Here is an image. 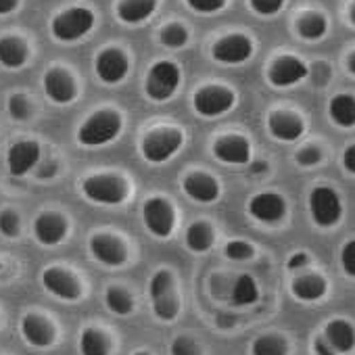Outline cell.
Segmentation results:
<instances>
[{
  "instance_id": "obj_1",
  "label": "cell",
  "mask_w": 355,
  "mask_h": 355,
  "mask_svg": "<svg viewBox=\"0 0 355 355\" xmlns=\"http://www.w3.org/2000/svg\"><path fill=\"white\" fill-rule=\"evenodd\" d=\"M150 301H153V311L159 320L163 322H171L178 318V309H180V301H178V295L173 291V276L167 270H159L155 272V276L150 278Z\"/></svg>"
},
{
  "instance_id": "obj_2",
  "label": "cell",
  "mask_w": 355,
  "mask_h": 355,
  "mask_svg": "<svg viewBox=\"0 0 355 355\" xmlns=\"http://www.w3.org/2000/svg\"><path fill=\"white\" fill-rule=\"evenodd\" d=\"M119 132H121L119 115L115 111H98L82 123L78 138L86 146H101L115 140Z\"/></svg>"
},
{
  "instance_id": "obj_3",
  "label": "cell",
  "mask_w": 355,
  "mask_h": 355,
  "mask_svg": "<svg viewBox=\"0 0 355 355\" xmlns=\"http://www.w3.org/2000/svg\"><path fill=\"white\" fill-rule=\"evenodd\" d=\"M82 193L86 199L101 203V205H119L128 197V189L121 178L101 173V175H90L82 184Z\"/></svg>"
},
{
  "instance_id": "obj_4",
  "label": "cell",
  "mask_w": 355,
  "mask_h": 355,
  "mask_svg": "<svg viewBox=\"0 0 355 355\" xmlns=\"http://www.w3.org/2000/svg\"><path fill=\"white\" fill-rule=\"evenodd\" d=\"M94 26V15L88 9H69L53 19V36L63 42H73L84 38Z\"/></svg>"
},
{
  "instance_id": "obj_5",
  "label": "cell",
  "mask_w": 355,
  "mask_h": 355,
  "mask_svg": "<svg viewBox=\"0 0 355 355\" xmlns=\"http://www.w3.org/2000/svg\"><path fill=\"white\" fill-rule=\"evenodd\" d=\"M309 211H311V218L318 226L330 228L340 220V214H343L340 199L332 189L318 187L309 195Z\"/></svg>"
},
{
  "instance_id": "obj_6",
  "label": "cell",
  "mask_w": 355,
  "mask_h": 355,
  "mask_svg": "<svg viewBox=\"0 0 355 355\" xmlns=\"http://www.w3.org/2000/svg\"><path fill=\"white\" fill-rule=\"evenodd\" d=\"M182 146V134L178 130H155L142 142V153L150 163H163Z\"/></svg>"
},
{
  "instance_id": "obj_7",
  "label": "cell",
  "mask_w": 355,
  "mask_h": 355,
  "mask_svg": "<svg viewBox=\"0 0 355 355\" xmlns=\"http://www.w3.org/2000/svg\"><path fill=\"white\" fill-rule=\"evenodd\" d=\"M178 84H180V71H178V67L173 63L161 61L153 65L146 76V94L153 101H167L175 92Z\"/></svg>"
},
{
  "instance_id": "obj_8",
  "label": "cell",
  "mask_w": 355,
  "mask_h": 355,
  "mask_svg": "<svg viewBox=\"0 0 355 355\" xmlns=\"http://www.w3.org/2000/svg\"><path fill=\"white\" fill-rule=\"evenodd\" d=\"M234 105V94L222 86H205L195 94V109L203 117H218Z\"/></svg>"
},
{
  "instance_id": "obj_9",
  "label": "cell",
  "mask_w": 355,
  "mask_h": 355,
  "mask_svg": "<svg viewBox=\"0 0 355 355\" xmlns=\"http://www.w3.org/2000/svg\"><path fill=\"white\" fill-rule=\"evenodd\" d=\"M142 216H144V224L146 228L159 236V239H167L173 230V209L165 199H148L142 207Z\"/></svg>"
},
{
  "instance_id": "obj_10",
  "label": "cell",
  "mask_w": 355,
  "mask_h": 355,
  "mask_svg": "<svg viewBox=\"0 0 355 355\" xmlns=\"http://www.w3.org/2000/svg\"><path fill=\"white\" fill-rule=\"evenodd\" d=\"M251 55H253V44L247 36H241V34L226 36L214 44V57L220 63L236 65V63L247 61Z\"/></svg>"
},
{
  "instance_id": "obj_11",
  "label": "cell",
  "mask_w": 355,
  "mask_h": 355,
  "mask_svg": "<svg viewBox=\"0 0 355 355\" xmlns=\"http://www.w3.org/2000/svg\"><path fill=\"white\" fill-rule=\"evenodd\" d=\"M270 82L278 88H286V86H293L297 82H301L305 76H307V67L303 61H299L297 57H291V55H284V57H278L272 67H270Z\"/></svg>"
},
{
  "instance_id": "obj_12",
  "label": "cell",
  "mask_w": 355,
  "mask_h": 355,
  "mask_svg": "<svg viewBox=\"0 0 355 355\" xmlns=\"http://www.w3.org/2000/svg\"><path fill=\"white\" fill-rule=\"evenodd\" d=\"M249 214L263 224H274L284 218L286 203L276 193H261L249 201Z\"/></svg>"
},
{
  "instance_id": "obj_13",
  "label": "cell",
  "mask_w": 355,
  "mask_h": 355,
  "mask_svg": "<svg viewBox=\"0 0 355 355\" xmlns=\"http://www.w3.org/2000/svg\"><path fill=\"white\" fill-rule=\"evenodd\" d=\"M40 161V146L32 140H21L15 142L9 150L7 163H9V171L13 175H26L30 169H34Z\"/></svg>"
},
{
  "instance_id": "obj_14",
  "label": "cell",
  "mask_w": 355,
  "mask_h": 355,
  "mask_svg": "<svg viewBox=\"0 0 355 355\" xmlns=\"http://www.w3.org/2000/svg\"><path fill=\"white\" fill-rule=\"evenodd\" d=\"M94 67H96V76L105 84H117L128 73V59L123 57V53H119L115 49H107L96 57Z\"/></svg>"
},
{
  "instance_id": "obj_15",
  "label": "cell",
  "mask_w": 355,
  "mask_h": 355,
  "mask_svg": "<svg viewBox=\"0 0 355 355\" xmlns=\"http://www.w3.org/2000/svg\"><path fill=\"white\" fill-rule=\"evenodd\" d=\"M182 189L193 201H199V203H211L220 197V184L209 173H203V171L189 173L182 182Z\"/></svg>"
},
{
  "instance_id": "obj_16",
  "label": "cell",
  "mask_w": 355,
  "mask_h": 355,
  "mask_svg": "<svg viewBox=\"0 0 355 355\" xmlns=\"http://www.w3.org/2000/svg\"><path fill=\"white\" fill-rule=\"evenodd\" d=\"M42 282L59 299L76 301L80 297V284H78V280L69 272H65L61 268H49L42 274Z\"/></svg>"
},
{
  "instance_id": "obj_17",
  "label": "cell",
  "mask_w": 355,
  "mask_h": 355,
  "mask_svg": "<svg viewBox=\"0 0 355 355\" xmlns=\"http://www.w3.org/2000/svg\"><path fill=\"white\" fill-rule=\"evenodd\" d=\"M214 155L222 163L241 165V163H247L249 161L251 150H249V142L243 136H222L214 144Z\"/></svg>"
},
{
  "instance_id": "obj_18",
  "label": "cell",
  "mask_w": 355,
  "mask_h": 355,
  "mask_svg": "<svg viewBox=\"0 0 355 355\" xmlns=\"http://www.w3.org/2000/svg\"><path fill=\"white\" fill-rule=\"evenodd\" d=\"M90 251L105 266H121L125 261V247L121 245V241L109 234L94 236L90 241Z\"/></svg>"
},
{
  "instance_id": "obj_19",
  "label": "cell",
  "mask_w": 355,
  "mask_h": 355,
  "mask_svg": "<svg viewBox=\"0 0 355 355\" xmlns=\"http://www.w3.org/2000/svg\"><path fill=\"white\" fill-rule=\"evenodd\" d=\"M44 88L46 94L61 105H67L76 98V84L71 80V76L63 69H51L44 76Z\"/></svg>"
},
{
  "instance_id": "obj_20",
  "label": "cell",
  "mask_w": 355,
  "mask_h": 355,
  "mask_svg": "<svg viewBox=\"0 0 355 355\" xmlns=\"http://www.w3.org/2000/svg\"><path fill=\"white\" fill-rule=\"evenodd\" d=\"M34 232H36V239L51 247V245H57L65 239L67 234V222L57 216V214H42L36 218V224H34Z\"/></svg>"
},
{
  "instance_id": "obj_21",
  "label": "cell",
  "mask_w": 355,
  "mask_h": 355,
  "mask_svg": "<svg viewBox=\"0 0 355 355\" xmlns=\"http://www.w3.org/2000/svg\"><path fill=\"white\" fill-rule=\"evenodd\" d=\"M268 125H270V132H272L274 138L286 140V142H293V140L301 138V134L305 132V125H303V121L297 115L282 113V111L272 113Z\"/></svg>"
},
{
  "instance_id": "obj_22",
  "label": "cell",
  "mask_w": 355,
  "mask_h": 355,
  "mask_svg": "<svg viewBox=\"0 0 355 355\" xmlns=\"http://www.w3.org/2000/svg\"><path fill=\"white\" fill-rule=\"evenodd\" d=\"M336 353H349L355 347V330L345 320H332L326 324L322 334Z\"/></svg>"
},
{
  "instance_id": "obj_23",
  "label": "cell",
  "mask_w": 355,
  "mask_h": 355,
  "mask_svg": "<svg viewBox=\"0 0 355 355\" xmlns=\"http://www.w3.org/2000/svg\"><path fill=\"white\" fill-rule=\"evenodd\" d=\"M21 332L26 340L32 343L34 347H49L55 338L53 326L44 318H38V315H26L21 320Z\"/></svg>"
},
{
  "instance_id": "obj_24",
  "label": "cell",
  "mask_w": 355,
  "mask_h": 355,
  "mask_svg": "<svg viewBox=\"0 0 355 355\" xmlns=\"http://www.w3.org/2000/svg\"><path fill=\"white\" fill-rule=\"evenodd\" d=\"M157 0H121L117 15L123 24H140L153 15Z\"/></svg>"
},
{
  "instance_id": "obj_25",
  "label": "cell",
  "mask_w": 355,
  "mask_h": 355,
  "mask_svg": "<svg viewBox=\"0 0 355 355\" xmlns=\"http://www.w3.org/2000/svg\"><path fill=\"white\" fill-rule=\"evenodd\" d=\"M28 61V46L19 38H0V63L9 69H19Z\"/></svg>"
},
{
  "instance_id": "obj_26",
  "label": "cell",
  "mask_w": 355,
  "mask_h": 355,
  "mask_svg": "<svg viewBox=\"0 0 355 355\" xmlns=\"http://www.w3.org/2000/svg\"><path fill=\"white\" fill-rule=\"evenodd\" d=\"M324 293H326V282L318 274H305L293 282V295L299 301H318Z\"/></svg>"
},
{
  "instance_id": "obj_27",
  "label": "cell",
  "mask_w": 355,
  "mask_h": 355,
  "mask_svg": "<svg viewBox=\"0 0 355 355\" xmlns=\"http://www.w3.org/2000/svg\"><path fill=\"white\" fill-rule=\"evenodd\" d=\"M328 113L332 121L340 128H351L355 125V98L349 94H338L330 101Z\"/></svg>"
},
{
  "instance_id": "obj_28",
  "label": "cell",
  "mask_w": 355,
  "mask_h": 355,
  "mask_svg": "<svg viewBox=\"0 0 355 355\" xmlns=\"http://www.w3.org/2000/svg\"><path fill=\"white\" fill-rule=\"evenodd\" d=\"M187 245L195 253H205L214 247V228L207 222H195L187 230Z\"/></svg>"
},
{
  "instance_id": "obj_29",
  "label": "cell",
  "mask_w": 355,
  "mask_h": 355,
  "mask_svg": "<svg viewBox=\"0 0 355 355\" xmlns=\"http://www.w3.org/2000/svg\"><path fill=\"white\" fill-rule=\"evenodd\" d=\"M259 299V288L255 280L249 274H243L236 278L232 286V303L234 305H253Z\"/></svg>"
},
{
  "instance_id": "obj_30",
  "label": "cell",
  "mask_w": 355,
  "mask_h": 355,
  "mask_svg": "<svg viewBox=\"0 0 355 355\" xmlns=\"http://www.w3.org/2000/svg\"><path fill=\"white\" fill-rule=\"evenodd\" d=\"M82 355H109V340L94 328H86L80 338Z\"/></svg>"
},
{
  "instance_id": "obj_31",
  "label": "cell",
  "mask_w": 355,
  "mask_h": 355,
  "mask_svg": "<svg viewBox=\"0 0 355 355\" xmlns=\"http://www.w3.org/2000/svg\"><path fill=\"white\" fill-rule=\"evenodd\" d=\"M286 340L276 334H266L253 340L251 353L253 355H286Z\"/></svg>"
},
{
  "instance_id": "obj_32",
  "label": "cell",
  "mask_w": 355,
  "mask_h": 355,
  "mask_svg": "<svg viewBox=\"0 0 355 355\" xmlns=\"http://www.w3.org/2000/svg\"><path fill=\"white\" fill-rule=\"evenodd\" d=\"M105 301H107V307L111 311H115L117 315H128L134 309V301H132L130 293L123 291V288H117V286H113V288L107 291Z\"/></svg>"
},
{
  "instance_id": "obj_33",
  "label": "cell",
  "mask_w": 355,
  "mask_h": 355,
  "mask_svg": "<svg viewBox=\"0 0 355 355\" xmlns=\"http://www.w3.org/2000/svg\"><path fill=\"white\" fill-rule=\"evenodd\" d=\"M297 30L305 40H320L326 34V19L322 15L309 13V15L301 17Z\"/></svg>"
},
{
  "instance_id": "obj_34",
  "label": "cell",
  "mask_w": 355,
  "mask_h": 355,
  "mask_svg": "<svg viewBox=\"0 0 355 355\" xmlns=\"http://www.w3.org/2000/svg\"><path fill=\"white\" fill-rule=\"evenodd\" d=\"M161 40H163V44L169 46V49H180V46L187 44L189 34H187V30H184L180 24H171V26H167V28L163 30Z\"/></svg>"
},
{
  "instance_id": "obj_35",
  "label": "cell",
  "mask_w": 355,
  "mask_h": 355,
  "mask_svg": "<svg viewBox=\"0 0 355 355\" xmlns=\"http://www.w3.org/2000/svg\"><path fill=\"white\" fill-rule=\"evenodd\" d=\"M171 355H201V347L191 336H178L171 343Z\"/></svg>"
},
{
  "instance_id": "obj_36",
  "label": "cell",
  "mask_w": 355,
  "mask_h": 355,
  "mask_svg": "<svg viewBox=\"0 0 355 355\" xmlns=\"http://www.w3.org/2000/svg\"><path fill=\"white\" fill-rule=\"evenodd\" d=\"M224 253H226L228 259L243 261V259H249L253 255V249H251V245L247 241H232V243L226 245Z\"/></svg>"
},
{
  "instance_id": "obj_37",
  "label": "cell",
  "mask_w": 355,
  "mask_h": 355,
  "mask_svg": "<svg viewBox=\"0 0 355 355\" xmlns=\"http://www.w3.org/2000/svg\"><path fill=\"white\" fill-rule=\"evenodd\" d=\"M9 113H11V117H15V119H28V117L32 115V107H30V103H28L26 96L13 94V96L9 98Z\"/></svg>"
},
{
  "instance_id": "obj_38",
  "label": "cell",
  "mask_w": 355,
  "mask_h": 355,
  "mask_svg": "<svg viewBox=\"0 0 355 355\" xmlns=\"http://www.w3.org/2000/svg\"><path fill=\"white\" fill-rule=\"evenodd\" d=\"M0 232L9 239H15L19 234V218L15 211H3L0 214Z\"/></svg>"
},
{
  "instance_id": "obj_39",
  "label": "cell",
  "mask_w": 355,
  "mask_h": 355,
  "mask_svg": "<svg viewBox=\"0 0 355 355\" xmlns=\"http://www.w3.org/2000/svg\"><path fill=\"white\" fill-rule=\"evenodd\" d=\"M251 9L259 15H274L282 9L284 0H249Z\"/></svg>"
},
{
  "instance_id": "obj_40",
  "label": "cell",
  "mask_w": 355,
  "mask_h": 355,
  "mask_svg": "<svg viewBox=\"0 0 355 355\" xmlns=\"http://www.w3.org/2000/svg\"><path fill=\"white\" fill-rule=\"evenodd\" d=\"M340 263H343V270L355 278V241H349L343 251H340Z\"/></svg>"
},
{
  "instance_id": "obj_41",
  "label": "cell",
  "mask_w": 355,
  "mask_h": 355,
  "mask_svg": "<svg viewBox=\"0 0 355 355\" xmlns=\"http://www.w3.org/2000/svg\"><path fill=\"white\" fill-rule=\"evenodd\" d=\"M187 3L199 13H218L226 5V0H187Z\"/></svg>"
},
{
  "instance_id": "obj_42",
  "label": "cell",
  "mask_w": 355,
  "mask_h": 355,
  "mask_svg": "<svg viewBox=\"0 0 355 355\" xmlns=\"http://www.w3.org/2000/svg\"><path fill=\"white\" fill-rule=\"evenodd\" d=\"M320 159H322V155H320V150H318L315 146H305V148L299 150V155H297V161H299V165H303V167L315 165V163H320Z\"/></svg>"
},
{
  "instance_id": "obj_43",
  "label": "cell",
  "mask_w": 355,
  "mask_h": 355,
  "mask_svg": "<svg viewBox=\"0 0 355 355\" xmlns=\"http://www.w3.org/2000/svg\"><path fill=\"white\" fill-rule=\"evenodd\" d=\"M307 261H309L307 253H295V255H291V257H288L286 268H288V270H299V268H305V266H307Z\"/></svg>"
},
{
  "instance_id": "obj_44",
  "label": "cell",
  "mask_w": 355,
  "mask_h": 355,
  "mask_svg": "<svg viewBox=\"0 0 355 355\" xmlns=\"http://www.w3.org/2000/svg\"><path fill=\"white\" fill-rule=\"evenodd\" d=\"M313 351H315V355H336V351L328 345V340H326L324 336H318V338H315Z\"/></svg>"
},
{
  "instance_id": "obj_45",
  "label": "cell",
  "mask_w": 355,
  "mask_h": 355,
  "mask_svg": "<svg viewBox=\"0 0 355 355\" xmlns=\"http://www.w3.org/2000/svg\"><path fill=\"white\" fill-rule=\"evenodd\" d=\"M343 165L347 167V171L355 173V144L349 146V148L345 150V155H343Z\"/></svg>"
},
{
  "instance_id": "obj_46",
  "label": "cell",
  "mask_w": 355,
  "mask_h": 355,
  "mask_svg": "<svg viewBox=\"0 0 355 355\" xmlns=\"http://www.w3.org/2000/svg\"><path fill=\"white\" fill-rule=\"evenodd\" d=\"M57 171V163L55 161H44V167L38 171V178H53Z\"/></svg>"
},
{
  "instance_id": "obj_47",
  "label": "cell",
  "mask_w": 355,
  "mask_h": 355,
  "mask_svg": "<svg viewBox=\"0 0 355 355\" xmlns=\"http://www.w3.org/2000/svg\"><path fill=\"white\" fill-rule=\"evenodd\" d=\"M19 0H0V15H7L17 9Z\"/></svg>"
},
{
  "instance_id": "obj_48",
  "label": "cell",
  "mask_w": 355,
  "mask_h": 355,
  "mask_svg": "<svg viewBox=\"0 0 355 355\" xmlns=\"http://www.w3.org/2000/svg\"><path fill=\"white\" fill-rule=\"evenodd\" d=\"M232 324H234V318H232V315L220 313V318H218V326H220V328H228V326H232Z\"/></svg>"
},
{
  "instance_id": "obj_49",
  "label": "cell",
  "mask_w": 355,
  "mask_h": 355,
  "mask_svg": "<svg viewBox=\"0 0 355 355\" xmlns=\"http://www.w3.org/2000/svg\"><path fill=\"white\" fill-rule=\"evenodd\" d=\"M266 169H268V165H266L263 161H261V163L257 161V163H253V167H251V171H253V173H257V171H266Z\"/></svg>"
},
{
  "instance_id": "obj_50",
  "label": "cell",
  "mask_w": 355,
  "mask_h": 355,
  "mask_svg": "<svg viewBox=\"0 0 355 355\" xmlns=\"http://www.w3.org/2000/svg\"><path fill=\"white\" fill-rule=\"evenodd\" d=\"M347 65H349V71H351V73H355V53H353V55L349 57Z\"/></svg>"
},
{
  "instance_id": "obj_51",
  "label": "cell",
  "mask_w": 355,
  "mask_h": 355,
  "mask_svg": "<svg viewBox=\"0 0 355 355\" xmlns=\"http://www.w3.org/2000/svg\"><path fill=\"white\" fill-rule=\"evenodd\" d=\"M351 21H353V24H355V5H353V7H351Z\"/></svg>"
},
{
  "instance_id": "obj_52",
  "label": "cell",
  "mask_w": 355,
  "mask_h": 355,
  "mask_svg": "<svg viewBox=\"0 0 355 355\" xmlns=\"http://www.w3.org/2000/svg\"><path fill=\"white\" fill-rule=\"evenodd\" d=\"M134 355H148V353H144V351H138V353H134Z\"/></svg>"
},
{
  "instance_id": "obj_53",
  "label": "cell",
  "mask_w": 355,
  "mask_h": 355,
  "mask_svg": "<svg viewBox=\"0 0 355 355\" xmlns=\"http://www.w3.org/2000/svg\"><path fill=\"white\" fill-rule=\"evenodd\" d=\"M0 268H3V263H0Z\"/></svg>"
}]
</instances>
